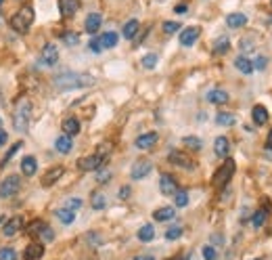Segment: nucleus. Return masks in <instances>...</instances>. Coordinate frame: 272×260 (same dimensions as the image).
<instances>
[{
  "label": "nucleus",
  "mask_w": 272,
  "mask_h": 260,
  "mask_svg": "<svg viewBox=\"0 0 272 260\" xmlns=\"http://www.w3.org/2000/svg\"><path fill=\"white\" fill-rule=\"evenodd\" d=\"M101 23H103L101 13H90V15L86 17V21H84V27H86V32H88V34H96L98 27H101Z\"/></svg>",
  "instance_id": "f3484780"
},
{
  "label": "nucleus",
  "mask_w": 272,
  "mask_h": 260,
  "mask_svg": "<svg viewBox=\"0 0 272 260\" xmlns=\"http://www.w3.org/2000/svg\"><path fill=\"white\" fill-rule=\"evenodd\" d=\"M7 141H9V135H7V130L0 128V147L7 145Z\"/></svg>",
  "instance_id": "603ef678"
},
{
  "label": "nucleus",
  "mask_w": 272,
  "mask_h": 260,
  "mask_svg": "<svg viewBox=\"0 0 272 260\" xmlns=\"http://www.w3.org/2000/svg\"><path fill=\"white\" fill-rule=\"evenodd\" d=\"M94 84V78L90 74H76V71H63L55 78V86L59 91H78V89H88Z\"/></svg>",
  "instance_id": "f257e3e1"
},
{
  "label": "nucleus",
  "mask_w": 272,
  "mask_h": 260,
  "mask_svg": "<svg viewBox=\"0 0 272 260\" xmlns=\"http://www.w3.org/2000/svg\"><path fill=\"white\" fill-rule=\"evenodd\" d=\"M159 189H161L164 195L174 197L176 191H178V183L174 181V177H172V175H161V179H159Z\"/></svg>",
  "instance_id": "9b49d317"
},
{
  "label": "nucleus",
  "mask_w": 272,
  "mask_h": 260,
  "mask_svg": "<svg viewBox=\"0 0 272 260\" xmlns=\"http://www.w3.org/2000/svg\"><path fill=\"white\" fill-rule=\"evenodd\" d=\"M203 258L205 260H213V258H216V250H213L211 245H205V248H203Z\"/></svg>",
  "instance_id": "49530a36"
},
{
  "label": "nucleus",
  "mask_w": 272,
  "mask_h": 260,
  "mask_svg": "<svg viewBox=\"0 0 272 260\" xmlns=\"http://www.w3.org/2000/svg\"><path fill=\"white\" fill-rule=\"evenodd\" d=\"M98 40H101V47L103 49H113V47L118 45V34L116 32H107V34H103Z\"/></svg>",
  "instance_id": "c756f323"
},
{
  "label": "nucleus",
  "mask_w": 272,
  "mask_h": 260,
  "mask_svg": "<svg viewBox=\"0 0 272 260\" xmlns=\"http://www.w3.org/2000/svg\"><path fill=\"white\" fill-rule=\"evenodd\" d=\"M151 170H153V164L149 160H136L132 170H130V177L134 181H142V179H147L151 175Z\"/></svg>",
  "instance_id": "6e6552de"
},
{
  "label": "nucleus",
  "mask_w": 272,
  "mask_h": 260,
  "mask_svg": "<svg viewBox=\"0 0 272 260\" xmlns=\"http://www.w3.org/2000/svg\"><path fill=\"white\" fill-rule=\"evenodd\" d=\"M103 160H105V155L94 153V155H88V157H82V160L78 162V168L82 172H92V170H98L103 166Z\"/></svg>",
  "instance_id": "0eeeda50"
},
{
  "label": "nucleus",
  "mask_w": 272,
  "mask_h": 260,
  "mask_svg": "<svg viewBox=\"0 0 272 260\" xmlns=\"http://www.w3.org/2000/svg\"><path fill=\"white\" fill-rule=\"evenodd\" d=\"M187 11H189V5H187V3H180V5L174 7V13H176V15H184Z\"/></svg>",
  "instance_id": "8fccbe9b"
},
{
  "label": "nucleus",
  "mask_w": 272,
  "mask_h": 260,
  "mask_svg": "<svg viewBox=\"0 0 272 260\" xmlns=\"http://www.w3.org/2000/svg\"><path fill=\"white\" fill-rule=\"evenodd\" d=\"M63 42H65L67 47H76L78 42H80V36H78L76 32H65V34H63Z\"/></svg>",
  "instance_id": "4c0bfd02"
},
{
  "label": "nucleus",
  "mask_w": 272,
  "mask_h": 260,
  "mask_svg": "<svg viewBox=\"0 0 272 260\" xmlns=\"http://www.w3.org/2000/svg\"><path fill=\"white\" fill-rule=\"evenodd\" d=\"M270 5H272V0H270Z\"/></svg>",
  "instance_id": "bf43d9fd"
},
{
  "label": "nucleus",
  "mask_w": 272,
  "mask_h": 260,
  "mask_svg": "<svg viewBox=\"0 0 272 260\" xmlns=\"http://www.w3.org/2000/svg\"><path fill=\"white\" fill-rule=\"evenodd\" d=\"M90 206H92L94 210H103V208L107 206L105 195H103V193H94V195H92V199H90Z\"/></svg>",
  "instance_id": "473e14b6"
},
{
  "label": "nucleus",
  "mask_w": 272,
  "mask_h": 260,
  "mask_svg": "<svg viewBox=\"0 0 272 260\" xmlns=\"http://www.w3.org/2000/svg\"><path fill=\"white\" fill-rule=\"evenodd\" d=\"M80 128H82V124H80L78 118H67V120L63 122V135L76 137V135H80Z\"/></svg>",
  "instance_id": "6ab92c4d"
},
{
  "label": "nucleus",
  "mask_w": 272,
  "mask_h": 260,
  "mask_svg": "<svg viewBox=\"0 0 272 260\" xmlns=\"http://www.w3.org/2000/svg\"><path fill=\"white\" fill-rule=\"evenodd\" d=\"M251 115H253V122H255L257 126H264V124L268 122V109H266L264 105H255L253 111H251Z\"/></svg>",
  "instance_id": "393cba45"
},
{
  "label": "nucleus",
  "mask_w": 272,
  "mask_h": 260,
  "mask_svg": "<svg viewBox=\"0 0 272 260\" xmlns=\"http://www.w3.org/2000/svg\"><path fill=\"white\" fill-rule=\"evenodd\" d=\"M180 30V23L176 21H164V32L166 34H176Z\"/></svg>",
  "instance_id": "37998d69"
},
{
  "label": "nucleus",
  "mask_w": 272,
  "mask_h": 260,
  "mask_svg": "<svg viewBox=\"0 0 272 260\" xmlns=\"http://www.w3.org/2000/svg\"><path fill=\"white\" fill-rule=\"evenodd\" d=\"M23 229V219L21 216H13V219H9L3 227V235L5 237H13V235H17L19 231Z\"/></svg>",
  "instance_id": "f8f14e48"
},
{
  "label": "nucleus",
  "mask_w": 272,
  "mask_h": 260,
  "mask_svg": "<svg viewBox=\"0 0 272 260\" xmlns=\"http://www.w3.org/2000/svg\"><path fill=\"white\" fill-rule=\"evenodd\" d=\"M19 189H21V179L17 175H11L0 183V197H5V199L15 197L19 193Z\"/></svg>",
  "instance_id": "39448f33"
},
{
  "label": "nucleus",
  "mask_w": 272,
  "mask_h": 260,
  "mask_svg": "<svg viewBox=\"0 0 272 260\" xmlns=\"http://www.w3.org/2000/svg\"><path fill=\"white\" fill-rule=\"evenodd\" d=\"M168 162H170V164H174V166H180V168H184V170H193V168H195V164H193V160H191V155H189V153H184V151H178V149L170 151Z\"/></svg>",
  "instance_id": "423d86ee"
},
{
  "label": "nucleus",
  "mask_w": 272,
  "mask_h": 260,
  "mask_svg": "<svg viewBox=\"0 0 272 260\" xmlns=\"http://www.w3.org/2000/svg\"><path fill=\"white\" fill-rule=\"evenodd\" d=\"M207 101H209V103H213V105H224L228 101V93L222 91V89H213V91L207 93Z\"/></svg>",
  "instance_id": "aec40b11"
},
{
  "label": "nucleus",
  "mask_w": 272,
  "mask_h": 260,
  "mask_svg": "<svg viewBox=\"0 0 272 260\" xmlns=\"http://www.w3.org/2000/svg\"><path fill=\"white\" fill-rule=\"evenodd\" d=\"M251 223H253V227H255V229H257V227H262V225L266 223V212H264V210H257V212L253 214Z\"/></svg>",
  "instance_id": "a19ab883"
},
{
  "label": "nucleus",
  "mask_w": 272,
  "mask_h": 260,
  "mask_svg": "<svg viewBox=\"0 0 272 260\" xmlns=\"http://www.w3.org/2000/svg\"><path fill=\"white\" fill-rule=\"evenodd\" d=\"M40 61L44 65H48V67L57 65V61H59V49H57V45H44V47H42Z\"/></svg>",
  "instance_id": "1a4fd4ad"
},
{
  "label": "nucleus",
  "mask_w": 272,
  "mask_h": 260,
  "mask_svg": "<svg viewBox=\"0 0 272 260\" xmlns=\"http://www.w3.org/2000/svg\"><path fill=\"white\" fill-rule=\"evenodd\" d=\"M228 149H231V145H228V139L226 137H218L216 141H213V153H216L218 157H226L228 155Z\"/></svg>",
  "instance_id": "412c9836"
},
{
  "label": "nucleus",
  "mask_w": 272,
  "mask_h": 260,
  "mask_svg": "<svg viewBox=\"0 0 272 260\" xmlns=\"http://www.w3.org/2000/svg\"><path fill=\"white\" fill-rule=\"evenodd\" d=\"M63 172H65V168L63 166H55V168H50L44 177H42V187H52L57 181H59L61 177H63Z\"/></svg>",
  "instance_id": "2eb2a0df"
},
{
  "label": "nucleus",
  "mask_w": 272,
  "mask_h": 260,
  "mask_svg": "<svg viewBox=\"0 0 272 260\" xmlns=\"http://www.w3.org/2000/svg\"><path fill=\"white\" fill-rule=\"evenodd\" d=\"M245 23H247V15H243V13H231V15L226 17L228 27H243Z\"/></svg>",
  "instance_id": "bb28decb"
},
{
  "label": "nucleus",
  "mask_w": 272,
  "mask_h": 260,
  "mask_svg": "<svg viewBox=\"0 0 272 260\" xmlns=\"http://www.w3.org/2000/svg\"><path fill=\"white\" fill-rule=\"evenodd\" d=\"M120 197H122V199L130 197V187H128V185H126V187H122V189H120Z\"/></svg>",
  "instance_id": "864d4df0"
},
{
  "label": "nucleus",
  "mask_w": 272,
  "mask_h": 260,
  "mask_svg": "<svg viewBox=\"0 0 272 260\" xmlns=\"http://www.w3.org/2000/svg\"><path fill=\"white\" fill-rule=\"evenodd\" d=\"M199 36H201V27L191 25V27H187V30L180 32V45L182 47H193Z\"/></svg>",
  "instance_id": "9d476101"
},
{
  "label": "nucleus",
  "mask_w": 272,
  "mask_h": 260,
  "mask_svg": "<svg viewBox=\"0 0 272 260\" xmlns=\"http://www.w3.org/2000/svg\"><path fill=\"white\" fill-rule=\"evenodd\" d=\"M228 49H231V40H228L226 36H220L216 42H213V53L216 55H224Z\"/></svg>",
  "instance_id": "c85d7f7f"
},
{
  "label": "nucleus",
  "mask_w": 272,
  "mask_h": 260,
  "mask_svg": "<svg viewBox=\"0 0 272 260\" xmlns=\"http://www.w3.org/2000/svg\"><path fill=\"white\" fill-rule=\"evenodd\" d=\"M180 235H182V229H180V227H170V229L166 231V239H170V241L178 239Z\"/></svg>",
  "instance_id": "79ce46f5"
},
{
  "label": "nucleus",
  "mask_w": 272,
  "mask_h": 260,
  "mask_svg": "<svg viewBox=\"0 0 272 260\" xmlns=\"http://www.w3.org/2000/svg\"><path fill=\"white\" fill-rule=\"evenodd\" d=\"M90 51H92V53H101V51H103L101 40H90Z\"/></svg>",
  "instance_id": "3c124183"
},
{
  "label": "nucleus",
  "mask_w": 272,
  "mask_h": 260,
  "mask_svg": "<svg viewBox=\"0 0 272 260\" xmlns=\"http://www.w3.org/2000/svg\"><path fill=\"white\" fill-rule=\"evenodd\" d=\"M30 120H32V101L19 99L15 111H13V126H15L17 133H25L30 128Z\"/></svg>",
  "instance_id": "f03ea898"
},
{
  "label": "nucleus",
  "mask_w": 272,
  "mask_h": 260,
  "mask_svg": "<svg viewBox=\"0 0 272 260\" xmlns=\"http://www.w3.org/2000/svg\"><path fill=\"white\" fill-rule=\"evenodd\" d=\"M216 122L220 124V126H235L237 124V118L233 113H226V111H220L218 115H216Z\"/></svg>",
  "instance_id": "2f4dec72"
},
{
  "label": "nucleus",
  "mask_w": 272,
  "mask_h": 260,
  "mask_svg": "<svg viewBox=\"0 0 272 260\" xmlns=\"http://www.w3.org/2000/svg\"><path fill=\"white\" fill-rule=\"evenodd\" d=\"M266 149H270V151H272V128H270L268 139H266Z\"/></svg>",
  "instance_id": "5fc2aeb1"
},
{
  "label": "nucleus",
  "mask_w": 272,
  "mask_h": 260,
  "mask_svg": "<svg viewBox=\"0 0 272 260\" xmlns=\"http://www.w3.org/2000/svg\"><path fill=\"white\" fill-rule=\"evenodd\" d=\"M55 149L59 151V153H69L71 149H74V143H71V137H67V135H61L59 139L55 141Z\"/></svg>",
  "instance_id": "4be33fe9"
},
{
  "label": "nucleus",
  "mask_w": 272,
  "mask_h": 260,
  "mask_svg": "<svg viewBox=\"0 0 272 260\" xmlns=\"http://www.w3.org/2000/svg\"><path fill=\"white\" fill-rule=\"evenodd\" d=\"M0 223H3V219H0Z\"/></svg>",
  "instance_id": "13d9d810"
},
{
  "label": "nucleus",
  "mask_w": 272,
  "mask_h": 260,
  "mask_svg": "<svg viewBox=\"0 0 272 260\" xmlns=\"http://www.w3.org/2000/svg\"><path fill=\"white\" fill-rule=\"evenodd\" d=\"M233 175H235V162H233V160H226L216 172H213L211 185H213V187H218V189H222V187L228 185V181H231Z\"/></svg>",
  "instance_id": "20e7f679"
},
{
  "label": "nucleus",
  "mask_w": 272,
  "mask_h": 260,
  "mask_svg": "<svg viewBox=\"0 0 272 260\" xmlns=\"http://www.w3.org/2000/svg\"><path fill=\"white\" fill-rule=\"evenodd\" d=\"M268 61H266V57H257V59L253 61V69H266Z\"/></svg>",
  "instance_id": "de8ad7c7"
},
{
  "label": "nucleus",
  "mask_w": 272,
  "mask_h": 260,
  "mask_svg": "<svg viewBox=\"0 0 272 260\" xmlns=\"http://www.w3.org/2000/svg\"><path fill=\"white\" fill-rule=\"evenodd\" d=\"M134 260H155V258L153 256H136Z\"/></svg>",
  "instance_id": "6e6d98bb"
},
{
  "label": "nucleus",
  "mask_w": 272,
  "mask_h": 260,
  "mask_svg": "<svg viewBox=\"0 0 272 260\" xmlns=\"http://www.w3.org/2000/svg\"><path fill=\"white\" fill-rule=\"evenodd\" d=\"M36 170H38L36 157H34V155H25L23 160H21V172H23V177H34Z\"/></svg>",
  "instance_id": "a211bd4d"
},
{
  "label": "nucleus",
  "mask_w": 272,
  "mask_h": 260,
  "mask_svg": "<svg viewBox=\"0 0 272 260\" xmlns=\"http://www.w3.org/2000/svg\"><path fill=\"white\" fill-rule=\"evenodd\" d=\"M138 27H140V23H138L136 19H130V21H126V23H124V30H122L124 38H126V40H132V38L138 34Z\"/></svg>",
  "instance_id": "a878e982"
},
{
  "label": "nucleus",
  "mask_w": 272,
  "mask_h": 260,
  "mask_svg": "<svg viewBox=\"0 0 272 260\" xmlns=\"http://www.w3.org/2000/svg\"><path fill=\"white\" fill-rule=\"evenodd\" d=\"M153 237H155L153 225H142V227L138 229V239H140V241H151Z\"/></svg>",
  "instance_id": "7c9ffc66"
},
{
  "label": "nucleus",
  "mask_w": 272,
  "mask_h": 260,
  "mask_svg": "<svg viewBox=\"0 0 272 260\" xmlns=\"http://www.w3.org/2000/svg\"><path fill=\"white\" fill-rule=\"evenodd\" d=\"M174 216H176V212H174V208H170V206H166V208H157V210L153 212V219H155V221H159V223L172 221Z\"/></svg>",
  "instance_id": "5701e85b"
},
{
  "label": "nucleus",
  "mask_w": 272,
  "mask_h": 260,
  "mask_svg": "<svg viewBox=\"0 0 272 260\" xmlns=\"http://www.w3.org/2000/svg\"><path fill=\"white\" fill-rule=\"evenodd\" d=\"M109 177H111V172H109V170H101V172H98V177H96V181L103 185V183L109 181Z\"/></svg>",
  "instance_id": "09e8293b"
},
{
  "label": "nucleus",
  "mask_w": 272,
  "mask_h": 260,
  "mask_svg": "<svg viewBox=\"0 0 272 260\" xmlns=\"http://www.w3.org/2000/svg\"><path fill=\"white\" fill-rule=\"evenodd\" d=\"M235 67L241 71V74H251V71H253V61L251 59H247V57H237V59H235Z\"/></svg>",
  "instance_id": "b1692460"
},
{
  "label": "nucleus",
  "mask_w": 272,
  "mask_h": 260,
  "mask_svg": "<svg viewBox=\"0 0 272 260\" xmlns=\"http://www.w3.org/2000/svg\"><path fill=\"white\" fill-rule=\"evenodd\" d=\"M34 19H36V13H34V7L32 5H23L15 15L11 17V27L15 32H19V34H27L30 32V27H32V23H34Z\"/></svg>",
  "instance_id": "7ed1b4c3"
},
{
  "label": "nucleus",
  "mask_w": 272,
  "mask_h": 260,
  "mask_svg": "<svg viewBox=\"0 0 272 260\" xmlns=\"http://www.w3.org/2000/svg\"><path fill=\"white\" fill-rule=\"evenodd\" d=\"M57 219H59L63 225H71L76 221V212L74 210H69V208H61V210H57Z\"/></svg>",
  "instance_id": "cd10ccee"
},
{
  "label": "nucleus",
  "mask_w": 272,
  "mask_h": 260,
  "mask_svg": "<svg viewBox=\"0 0 272 260\" xmlns=\"http://www.w3.org/2000/svg\"><path fill=\"white\" fill-rule=\"evenodd\" d=\"M46 227V223H42V221H34L30 227H27V235H34V237H40L42 233V229Z\"/></svg>",
  "instance_id": "72a5a7b5"
},
{
  "label": "nucleus",
  "mask_w": 272,
  "mask_h": 260,
  "mask_svg": "<svg viewBox=\"0 0 272 260\" xmlns=\"http://www.w3.org/2000/svg\"><path fill=\"white\" fill-rule=\"evenodd\" d=\"M0 5H3V0H0Z\"/></svg>",
  "instance_id": "4d7b16f0"
},
{
  "label": "nucleus",
  "mask_w": 272,
  "mask_h": 260,
  "mask_svg": "<svg viewBox=\"0 0 272 260\" xmlns=\"http://www.w3.org/2000/svg\"><path fill=\"white\" fill-rule=\"evenodd\" d=\"M157 61H159V59H157V55H155V53H149V55L142 57V65H145L147 69H153V67L157 65Z\"/></svg>",
  "instance_id": "ea45409f"
},
{
  "label": "nucleus",
  "mask_w": 272,
  "mask_h": 260,
  "mask_svg": "<svg viewBox=\"0 0 272 260\" xmlns=\"http://www.w3.org/2000/svg\"><path fill=\"white\" fill-rule=\"evenodd\" d=\"M65 208H69V210H80V208H82V199H80V197H69V199L65 201Z\"/></svg>",
  "instance_id": "c03bdc74"
},
{
  "label": "nucleus",
  "mask_w": 272,
  "mask_h": 260,
  "mask_svg": "<svg viewBox=\"0 0 272 260\" xmlns=\"http://www.w3.org/2000/svg\"><path fill=\"white\" fill-rule=\"evenodd\" d=\"M59 11L63 17H74L80 11V0H59Z\"/></svg>",
  "instance_id": "4468645a"
},
{
  "label": "nucleus",
  "mask_w": 272,
  "mask_h": 260,
  "mask_svg": "<svg viewBox=\"0 0 272 260\" xmlns=\"http://www.w3.org/2000/svg\"><path fill=\"white\" fill-rule=\"evenodd\" d=\"M0 260H17V252L15 248H0Z\"/></svg>",
  "instance_id": "c9c22d12"
},
{
  "label": "nucleus",
  "mask_w": 272,
  "mask_h": 260,
  "mask_svg": "<svg viewBox=\"0 0 272 260\" xmlns=\"http://www.w3.org/2000/svg\"><path fill=\"white\" fill-rule=\"evenodd\" d=\"M182 143H184V145H187V147L195 149V151L201 149V141H199L197 137H184V139H182Z\"/></svg>",
  "instance_id": "58836bf2"
},
{
  "label": "nucleus",
  "mask_w": 272,
  "mask_h": 260,
  "mask_svg": "<svg viewBox=\"0 0 272 260\" xmlns=\"http://www.w3.org/2000/svg\"><path fill=\"white\" fill-rule=\"evenodd\" d=\"M157 141H159L157 133H147V135H140V137L134 141V145H136L138 149H151L153 145H157Z\"/></svg>",
  "instance_id": "dca6fc26"
},
{
  "label": "nucleus",
  "mask_w": 272,
  "mask_h": 260,
  "mask_svg": "<svg viewBox=\"0 0 272 260\" xmlns=\"http://www.w3.org/2000/svg\"><path fill=\"white\" fill-rule=\"evenodd\" d=\"M21 145H23V143H21V141H19V143H15V145H11V149H9V151H7V155L3 157V164H0V166H7V164L11 162V157H13V155H15L17 151H19V147H21Z\"/></svg>",
  "instance_id": "e433bc0d"
},
{
  "label": "nucleus",
  "mask_w": 272,
  "mask_h": 260,
  "mask_svg": "<svg viewBox=\"0 0 272 260\" xmlns=\"http://www.w3.org/2000/svg\"><path fill=\"white\" fill-rule=\"evenodd\" d=\"M174 204H176L178 208L189 206V193H187V191H176V195H174Z\"/></svg>",
  "instance_id": "f704fd0d"
},
{
  "label": "nucleus",
  "mask_w": 272,
  "mask_h": 260,
  "mask_svg": "<svg viewBox=\"0 0 272 260\" xmlns=\"http://www.w3.org/2000/svg\"><path fill=\"white\" fill-rule=\"evenodd\" d=\"M40 239H44V241H52L55 239V231L46 225L44 229H42V233H40Z\"/></svg>",
  "instance_id": "a18cd8bd"
},
{
  "label": "nucleus",
  "mask_w": 272,
  "mask_h": 260,
  "mask_svg": "<svg viewBox=\"0 0 272 260\" xmlns=\"http://www.w3.org/2000/svg\"><path fill=\"white\" fill-rule=\"evenodd\" d=\"M42 256H44V245H42V241L40 243L38 241L30 243L25 248V252H23V260H40Z\"/></svg>",
  "instance_id": "ddd939ff"
}]
</instances>
